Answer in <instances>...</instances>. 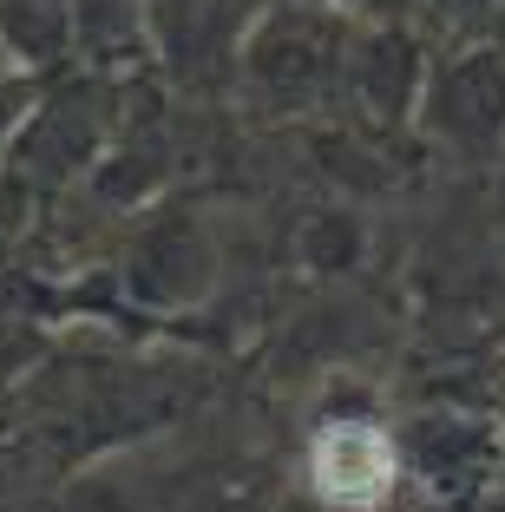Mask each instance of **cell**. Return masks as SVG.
Returning <instances> with one entry per match:
<instances>
[{"mask_svg":"<svg viewBox=\"0 0 505 512\" xmlns=\"http://www.w3.org/2000/svg\"><path fill=\"white\" fill-rule=\"evenodd\" d=\"M309 480L328 506H381L394 486V447L374 421H328L309 447Z\"/></svg>","mask_w":505,"mask_h":512,"instance_id":"cell-1","label":"cell"}]
</instances>
